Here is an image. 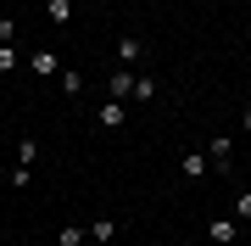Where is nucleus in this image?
<instances>
[{"label":"nucleus","instance_id":"nucleus-15","mask_svg":"<svg viewBox=\"0 0 251 246\" xmlns=\"http://www.w3.org/2000/svg\"><path fill=\"white\" fill-rule=\"evenodd\" d=\"M240 123H246V129H251V107H246V118H240Z\"/></svg>","mask_w":251,"mask_h":246},{"label":"nucleus","instance_id":"nucleus-12","mask_svg":"<svg viewBox=\"0 0 251 246\" xmlns=\"http://www.w3.org/2000/svg\"><path fill=\"white\" fill-rule=\"evenodd\" d=\"M62 90H67L73 101H78V95H84V79H78V73H62Z\"/></svg>","mask_w":251,"mask_h":246},{"label":"nucleus","instance_id":"nucleus-1","mask_svg":"<svg viewBox=\"0 0 251 246\" xmlns=\"http://www.w3.org/2000/svg\"><path fill=\"white\" fill-rule=\"evenodd\" d=\"M134 84H140V73H128V67H117V73L106 79V90H112V101H123V95H134Z\"/></svg>","mask_w":251,"mask_h":246},{"label":"nucleus","instance_id":"nucleus-4","mask_svg":"<svg viewBox=\"0 0 251 246\" xmlns=\"http://www.w3.org/2000/svg\"><path fill=\"white\" fill-rule=\"evenodd\" d=\"M45 17H50L56 28H67V23H73V0H45Z\"/></svg>","mask_w":251,"mask_h":246},{"label":"nucleus","instance_id":"nucleus-6","mask_svg":"<svg viewBox=\"0 0 251 246\" xmlns=\"http://www.w3.org/2000/svg\"><path fill=\"white\" fill-rule=\"evenodd\" d=\"M179 173H184V179H201V173H206V157H201V151H190L184 163H179Z\"/></svg>","mask_w":251,"mask_h":246},{"label":"nucleus","instance_id":"nucleus-2","mask_svg":"<svg viewBox=\"0 0 251 246\" xmlns=\"http://www.w3.org/2000/svg\"><path fill=\"white\" fill-rule=\"evenodd\" d=\"M95 123H100V129H123V123H128V118H123V101H106V107L95 112Z\"/></svg>","mask_w":251,"mask_h":246},{"label":"nucleus","instance_id":"nucleus-14","mask_svg":"<svg viewBox=\"0 0 251 246\" xmlns=\"http://www.w3.org/2000/svg\"><path fill=\"white\" fill-rule=\"evenodd\" d=\"M11 39H17V23H11V17H0V45H11Z\"/></svg>","mask_w":251,"mask_h":246},{"label":"nucleus","instance_id":"nucleus-13","mask_svg":"<svg viewBox=\"0 0 251 246\" xmlns=\"http://www.w3.org/2000/svg\"><path fill=\"white\" fill-rule=\"evenodd\" d=\"M234 219H251V191H240V196H234Z\"/></svg>","mask_w":251,"mask_h":246},{"label":"nucleus","instance_id":"nucleus-11","mask_svg":"<svg viewBox=\"0 0 251 246\" xmlns=\"http://www.w3.org/2000/svg\"><path fill=\"white\" fill-rule=\"evenodd\" d=\"M28 67H34V73H56V56H50V51H39V56H34Z\"/></svg>","mask_w":251,"mask_h":246},{"label":"nucleus","instance_id":"nucleus-7","mask_svg":"<svg viewBox=\"0 0 251 246\" xmlns=\"http://www.w3.org/2000/svg\"><path fill=\"white\" fill-rule=\"evenodd\" d=\"M17 163H23V168L39 163V140H23V146H17Z\"/></svg>","mask_w":251,"mask_h":246},{"label":"nucleus","instance_id":"nucleus-5","mask_svg":"<svg viewBox=\"0 0 251 246\" xmlns=\"http://www.w3.org/2000/svg\"><path fill=\"white\" fill-rule=\"evenodd\" d=\"M140 34H123V39H117V62H140Z\"/></svg>","mask_w":251,"mask_h":246},{"label":"nucleus","instance_id":"nucleus-10","mask_svg":"<svg viewBox=\"0 0 251 246\" xmlns=\"http://www.w3.org/2000/svg\"><path fill=\"white\" fill-rule=\"evenodd\" d=\"M56 241H62V246H84V241H90V235H84L78 224H67V229H62V235H56Z\"/></svg>","mask_w":251,"mask_h":246},{"label":"nucleus","instance_id":"nucleus-3","mask_svg":"<svg viewBox=\"0 0 251 246\" xmlns=\"http://www.w3.org/2000/svg\"><path fill=\"white\" fill-rule=\"evenodd\" d=\"M206 241H212V246H229L234 241V219H212V224H206Z\"/></svg>","mask_w":251,"mask_h":246},{"label":"nucleus","instance_id":"nucleus-8","mask_svg":"<svg viewBox=\"0 0 251 246\" xmlns=\"http://www.w3.org/2000/svg\"><path fill=\"white\" fill-rule=\"evenodd\" d=\"M112 235H117L112 219H95V224H90V241H112Z\"/></svg>","mask_w":251,"mask_h":246},{"label":"nucleus","instance_id":"nucleus-9","mask_svg":"<svg viewBox=\"0 0 251 246\" xmlns=\"http://www.w3.org/2000/svg\"><path fill=\"white\" fill-rule=\"evenodd\" d=\"M229 151H234V146H229V135H218V140H212V163L224 168V163H229Z\"/></svg>","mask_w":251,"mask_h":246}]
</instances>
